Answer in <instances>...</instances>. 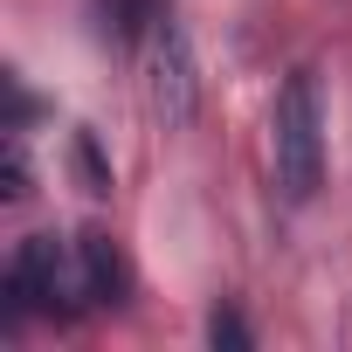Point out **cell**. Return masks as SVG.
I'll use <instances>...</instances> for the list:
<instances>
[{
    "label": "cell",
    "instance_id": "ba28073f",
    "mask_svg": "<svg viewBox=\"0 0 352 352\" xmlns=\"http://www.w3.org/2000/svg\"><path fill=\"white\" fill-rule=\"evenodd\" d=\"M76 166H83L90 194H111V173H104V159H97V145H90V138H76Z\"/></svg>",
    "mask_w": 352,
    "mask_h": 352
},
{
    "label": "cell",
    "instance_id": "277c9868",
    "mask_svg": "<svg viewBox=\"0 0 352 352\" xmlns=\"http://www.w3.org/2000/svg\"><path fill=\"white\" fill-rule=\"evenodd\" d=\"M76 283H83V304H124L131 270H124V256H118V242L104 228L76 235Z\"/></svg>",
    "mask_w": 352,
    "mask_h": 352
},
{
    "label": "cell",
    "instance_id": "7a4b0ae2",
    "mask_svg": "<svg viewBox=\"0 0 352 352\" xmlns=\"http://www.w3.org/2000/svg\"><path fill=\"white\" fill-rule=\"evenodd\" d=\"M145 104H152V118H159L166 131H187L194 111H201L194 42H187V28L173 21V14H159L152 35H145Z\"/></svg>",
    "mask_w": 352,
    "mask_h": 352
},
{
    "label": "cell",
    "instance_id": "52a82bcc",
    "mask_svg": "<svg viewBox=\"0 0 352 352\" xmlns=\"http://www.w3.org/2000/svg\"><path fill=\"white\" fill-rule=\"evenodd\" d=\"M208 338L228 345V352H242V345H249V324H242L235 311H214V318H208Z\"/></svg>",
    "mask_w": 352,
    "mask_h": 352
},
{
    "label": "cell",
    "instance_id": "5b68a950",
    "mask_svg": "<svg viewBox=\"0 0 352 352\" xmlns=\"http://www.w3.org/2000/svg\"><path fill=\"white\" fill-rule=\"evenodd\" d=\"M97 28L111 35V42H138V35H152V21H159V0H97Z\"/></svg>",
    "mask_w": 352,
    "mask_h": 352
},
{
    "label": "cell",
    "instance_id": "3957f363",
    "mask_svg": "<svg viewBox=\"0 0 352 352\" xmlns=\"http://www.w3.org/2000/svg\"><path fill=\"white\" fill-rule=\"evenodd\" d=\"M56 297H83V283L69 276L56 235H28L8 263V324H21L28 311H56Z\"/></svg>",
    "mask_w": 352,
    "mask_h": 352
},
{
    "label": "cell",
    "instance_id": "8992f818",
    "mask_svg": "<svg viewBox=\"0 0 352 352\" xmlns=\"http://www.w3.org/2000/svg\"><path fill=\"white\" fill-rule=\"evenodd\" d=\"M0 180H8V187H0L8 201H28V159H21V138H8V166H0Z\"/></svg>",
    "mask_w": 352,
    "mask_h": 352
},
{
    "label": "cell",
    "instance_id": "6da1fadb",
    "mask_svg": "<svg viewBox=\"0 0 352 352\" xmlns=\"http://www.w3.org/2000/svg\"><path fill=\"white\" fill-rule=\"evenodd\" d=\"M270 152H276V187L290 201H311L324 180V97L311 69H290L270 111Z\"/></svg>",
    "mask_w": 352,
    "mask_h": 352
}]
</instances>
